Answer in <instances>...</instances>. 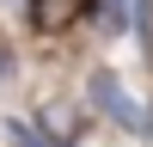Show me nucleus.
<instances>
[{"label": "nucleus", "mask_w": 153, "mask_h": 147, "mask_svg": "<svg viewBox=\"0 0 153 147\" xmlns=\"http://www.w3.org/2000/svg\"><path fill=\"white\" fill-rule=\"evenodd\" d=\"M86 98H92V110H104L117 129H129V135H153V117H147V104L129 92V86L117 80L110 68H92V80H86Z\"/></svg>", "instance_id": "f257e3e1"}, {"label": "nucleus", "mask_w": 153, "mask_h": 147, "mask_svg": "<svg viewBox=\"0 0 153 147\" xmlns=\"http://www.w3.org/2000/svg\"><path fill=\"white\" fill-rule=\"evenodd\" d=\"M6 141L12 147H74V141H61L55 129H37V122H25V117H6Z\"/></svg>", "instance_id": "f03ea898"}, {"label": "nucleus", "mask_w": 153, "mask_h": 147, "mask_svg": "<svg viewBox=\"0 0 153 147\" xmlns=\"http://www.w3.org/2000/svg\"><path fill=\"white\" fill-rule=\"evenodd\" d=\"M104 31H129V0H104Z\"/></svg>", "instance_id": "7ed1b4c3"}, {"label": "nucleus", "mask_w": 153, "mask_h": 147, "mask_svg": "<svg viewBox=\"0 0 153 147\" xmlns=\"http://www.w3.org/2000/svg\"><path fill=\"white\" fill-rule=\"evenodd\" d=\"M12 80V61H6V49H0V86H6Z\"/></svg>", "instance_id": "20e7f679"}]
</instances>
